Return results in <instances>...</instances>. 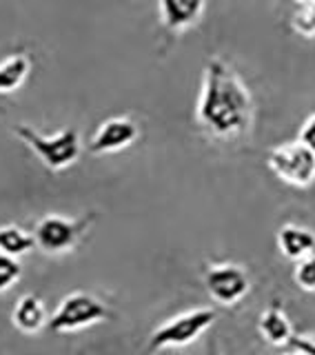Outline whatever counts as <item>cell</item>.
I'll return each mask as SVG.
<instances>
[{
  "mask_svg": "<svg viewBox=\"0 0 315 355\" xmlns=\"http://www.w3.org/2000/svg\"><path fill=\"white\" fill-rule=\"evenodd\" d=\"M138 136H140V129L131 118L127 116L109 118L96 129L92 140H89V153L109 155V153L125 151L138 140Z\"/></svg>",
  "mask_w": 315,
  "mask_h": 355,
  "instance_id": "cell-8",
  "label": "cell"
},
{
  "mask_svg": "<svg viewBox=\"0 0 315 355\" xmlns=\"http://www.w3.org/2000/svg\"><path fill=\"white\" fill-rule=\"evenodd\" d=\"M33 247H36L33 233H27L25 229H20L16 225L0 227V253L11 255V258H22Z\"/></svg>",
  "mask_w": 315,
  "mask_h": 355,
  "instance_id": "cell-14",
  "label": "cell"
},
{
  "mask_svg": "<svg viewBox=\"0 0 315 355\" xmlns=\"http://www.w3.org/2000/svg\"><path fill=\"white\" fill-rule=\"evenodd\" d=\"M205 288L220 306H235L249 293L251 280L238 264H213L205 273Z\"/></svg>",
  "mask_w": 315,
  "mask_h": 355,
  "instance_id": "cell-7",
  "label": "cell"
},
{
  "mask_svg": "<svg viewBox=\"0 0 315 355\" xmlns=\"http://www.w3.org/2000/svg\"><path fill=\"white\" fill-rule=\"evenodd\" d=\"M278 247L289 260H302L315 251V233L307 227L284 225L278 231Z\"/></svg>",
  "mask_w": 315,
  "mask_h": 355,
  "instance_id": "cell-11",
  "label": "cell"
},
{
  "mask_svg": "<svg viewBox=\"0 0 315 355\" xmlns=\"http://www.w3.org/2000/svg\"><path fill=\"white\" fill-rule=\"evenodd\" d=\"M293 277H296V284L300 288H305V291H315V253L307 255V258H302L296 262V271H293Z\"/></svg>",
  "mask_w": 315,
  "mask_h": 355,
  "instance_id": "cell-16",
  "label": "cell"
},
{
  "mask_svg": "<svg viewBox=\"0 0 315 355\" xmlns=\"http://www.w3.org/2000/svg\"><path fill=\"white\" fill-rule=\"evenodd\" d=\"M257 329H260L262 338L273 347H284L293 336L287 313L278 304H271L266 311H262L260 320H257Z\"/></svg>",
  "mask_w": 315,
  "mask_h": 355,
  "instance_id": "cell-12",
  "label": "cell"
},
{
  "mask_svg": "<svg viewBox=\"0 0 315 355\" xmlns=\"http://www.w3.org/2000/svg\"><path fill=\"white\" fill-rule=\"evenodd\" d=\"M218 313L213 309H194L187 313H180L164 324L158 327L149 338V351H164V349H182L196 342L202 333L213 327Z\"/></svg>",
  "mask_w": 315,
  "mask_h": 355,
  "instance_id": "cell-4",
  "label": "cell"
},
{
  "mask_svg": "<svg viewBox=\"0 0 315 355\" xmlns=\"http://www.w3.org/2000/svg\"><path fill=\"white\" fill-rule=\"evenodd\" d=\"M207 0H158V14L167 31H187L200 20Z\"/></svg>",
  "mask_w": 315,
  "mask_h": 355,
  "instance_id": "cell-9",
  "label": "cell"
},
{
  "mask_svg": "<svg viewBox=\"0 0 315 355\" xmlns=\"http://www.w3.org/2000/svg\"><path fill=\"white\" fill-rule=\"evenodd\" d=\"M11 320H14V327L20 333L33 336V333H38L42 327H47L49 315H47V309L42 304V300L33 293H27L16 302L14 311H11Z\"/></svg>",
  "mask_w": 315,
  "mask_h": 355,
  "instance_id": "cell-10",
  "label": "cell"
},
{
  "mask_svg": "<svg viewBox=\"0 0 315 355\" xmlns=\"http://www.w3.org/2000/svg\"><path fill=\"white\" fill-rule=\"evenodd\" d=\"M289 344L302 355H315V333H296L291 336Z\"/></svg>",
  "mask_w": 315,
  "mask_h": 355,
  "instance_id": "cell-18",
  "label": "cell"
},
{
  "mask_svg": "<svg viewBox=\"0 0 315 355\" xmlns=\"http://www.w3.org/2000/svg\"><path fill=\"white\" fill-rule=\"evenodd\" d=\"M266 164L278 180L293 189H309L315 182V153L302 140L273 147L269 151Z\"/></svg>",
  "mask_w": 315,
  "mask_h": 355,
  "instance_id": "cell-3",
  "label": "cell"
},
{
  "mask_svg": "<svg viewBox=\"0 0 315 355\" xmlns=\"http://www.w3.org/2000/svg\"><path fill=\"white\" fill-rule=\"evenodd\" d=\"M298 5H309V3H313V0H296Z\"/></svg>",
  "mask_w": 315,
  "mask_h": 355,
  "instance_id": "cell-21",
  "label": "cell"
},
{
  "mask_svg": "<svg viewBox=\"0 0 315 355\" xmlns=\"http://www.w3.org/2000/svg\"><path fill=\"white\" fill-rule=\"evenodd\" d=\"M289 355H302V353H298V351H296V353H289Z\"/></svg>",
  "mask_w": 315,
  "mask_h": 355,
  "instance_id": "cell-22",
  "label": "cell"
},
{
  "mask_svg": "<svg viewBox=\"0 0 315 355\" xmlns=\"http://www.w3.org/2000/svg\"><path fill=\"white\" fill-rule=\"evenodd\" d=\"M31 73V60L25 53H14L0 62V94H14Z\"/></svg>",
  "mask_w": 315,
  "mask_h": 355,
  "instance_id": "cell-13",
  "label": "cell"
},
{
  "mask_svg": "<svg viewBox=\"0 0 315 355\" xmlns=\"http://www.w3.org/2000/svg\"><path fill=\"white\" fill-rule=\"evenodd\" d=\"M207 355H222L216 342H209V344H207Z\"/></svg>",
  "mask_w": 315,
  "mask_h": 355,
  "instance_id": "cell-20",
  "label": "cell"
},
{
  "mask_svg": "<svg viewBox=\"0 0 315 355\" xmlns=\"http://www.w3.org/2000/svg\"><path fill=\"white\" fill-rule=\"evenodd\" d=\"M291 25H293L296 33L305 38L315 36V0L309 5H300V9L291 18Z\"/></svg>",
  "mask_w": 315,
  "mask_h": 355,
  "instance_id": "cell-15",
  "label": "cell"
},
{
  "mask_svg": "<svg viewBox=\"0 0 315 355\" xmlns=\"http://www.w3.org/2000/svg\"><path fill=\"white\" fill-rule=\"evenodd\" d=\"M307 144V147L315 153V114H311L305 122H302V127H300V138Z\"/></svg>",
  "mask_w": 315,
  "mask_h": 355,
  "instance_id": "cell-19",
  "label": "cell"
},
{
  "mask_svg": "<svg viewBox=\"0 0 315 355\" xmlns=\"http://www.w3.org/2000/svg\"><path fill=\"white\" fill-rule=\"evenodd\" d=\"M22 275V266L18 258H11V255L0 253V291H7V288L14 286Z\"/></svg>",
  "mask_w": 315,
  "mask_h": 355,
  "instance_id": "cell-17",
  "label": "cell"
},
{
  "mask_svg": "<svg viewBox=\"0 0 315 355\" xmlns=\"http://www.w3.org/2000/svg\"><path fill=\"white\" fill-rule=\"evenodd\" d=\"M89 227V220H74V218H65L58 214H49L38 220L36 229H33V240H36V247L47 253V255H60L71 251L78 240L83 238V233Z\"/></svg>",
  "mask_w": 315,
  "mask_h": 355,
  "instance_id": "cell-6",
  "label": "cell"
},
{
  "mask_svg": "<svg viewBox=\"0 0 315 355\" xmlns=\"http://www.w3.org/2000/svg\"><path fill=\"white\" fill-rule=\"evenodd\" d=\"M107 318H109V311L98 297L85 291H76L62 297V302L49 318L47 327L53 333H74L87 327H94Z\"/></svg>",
  "mask_w": 315,
  "mask_h": 355,
  "instance_id": "cell-5",
  "label": "cell"
},
{
  "mask_svg": "<svg viewBox=\"0 0 315 355\" xmlns=\"http://www.w3.org/2000/svg\"><path fill=\"white\" fill-rule=\"evenodd\" d=\"M196 120L211 138L238 140L253 125V98L240 73L222 58H211L202 71Z\"/></svg>",
  "mask_w": 315,
  "mask_h": 355,
  "instance_id": "cell-1",
  "label": "cell"
},
{
  "mask_svg": "<svg viewBox=\"0 0 315 355\" xmlns=\"http://www.w3.org/2000/svg\"><path fill=\"white\" fill-rule=\"evenodd\" d=\"M14 136L27 144V149L47 166L49 171H65L80 158V136L76 129H62L53 136H44L29 125H16Z\"/></svg>",
  "mask_w": 315,
  "mask_h": 355,
  "instance_id": "cell-2",
  "label": "cell"
}]
</instances>
